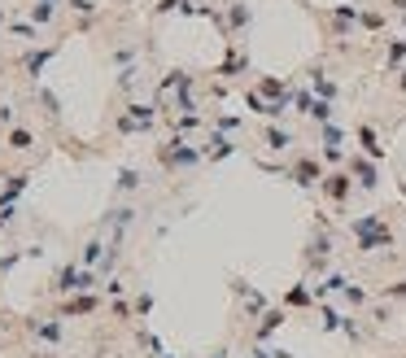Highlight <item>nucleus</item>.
Returning a JSON list of instances; mask_svg holds the SVG:
<instances>
[{"instance_id": "39448f33", "label": "nucleus", "mask_w": 406, "mask_h": 358, "mask_svg": "<svg viewBox=\"0 0 406 358\" xmlns=\"http://www.w3.org/2000/svg\"><path fill=\"white\" fill-rule=\"evenodd\" d=\"M389 9H398V14H406V0H385Z\"/></svg>"}, {"instance_id": "f03ea898", "label": "nucleus", "mask_w": 406, "mask_h": 358, "mask_svg": "<svg viewBox=\"0 0 406 358\" xmlns=\"http://www.w3.org/2000/svg\"><path fill=\"white\" fill-rule=\"evenodd\" d=\"M267 145H271V149H289L293 136H289V131H280V127H271V131H267Z\"/></svg>"}, {"instance_id": "f257e3e1", "label": "nucleus", "mask_w": 406, "mask_h": 358, "mask_svg": "<svg viewBox=\"0 0 406 358\" xmlns=\"http://www.w3.org/2000/svg\"><path fill=\"white\" fill-rule=\"evenodd\" d=\"M354 175H358V184H363V188H376V171H372L367 162H358V158H354Z\"/></svg>"}, {"instance_id": "7ed1b4c3", "label": "nucleus", "mask_w": 406, "mask_h": 358, "mask_svg": "<svg viewBox=\"0 0 406 358\" xmlns=\"http://www.w3.org/2000/svg\"><path fill=\"white\" fill-rule=\"evenodd\" d=\"M232 27H236V31L249 27V5H245V0H236V5H232Z\"/></svg>"}, {"instance_id": "20e7f679", "label": "nucleus", "mask_w": 406, "mask_h": 358, "mask_svg": "<svg viewBox=\"0 0 406 358\" xmlns=\"http://www.w3.org/2000/svg\"><path fill=\"white\" fill-rule=\"evenodd\" d=\"M358 140H363V149L372 153V158H380V145H376V131H372V127H363V131H358Z\"/></svg>"}]
</instances>
